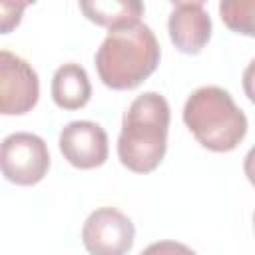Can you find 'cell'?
Instances as JSON below:
<instances>
[{
	"label": "cell",
	"mask_w": 255,
	"mask_h": 255,
	"mask_svg": "<svg viewBox=\"0 0 255 255\" xmlns=\"http://www.w3.org/2000/svg\"><path fill=\"white\" fill-rule=\"evenodd\" d=\"M161 58L155 34L143 22L110 30L96 52V70L104 86L133 90L147 80Z\"/></svg>",
	"instance_id": "cell-1"
},
{
	"label": "cell",
	"mask_w": 255,
	"mask_h": 255,
	"mask_svg": "<svg viewBox=\"0 0 255 255\" xmlns=\"http://www.w3.org/2000/svg\"><path fill=\"white\" fill-rule=\"evenodd\" d=\"M169 104L157 92L137 96L124 114L118 157L133 173L153 171L167 149Z\"/></svg>",
	"instance_id": "cell-2"
},
{
	"label": "cell",
	"mask_w": 255,
	"mask_h": 255,
	"mask_svg": "<svg viewBox=\"0 0 255 255\" xmlns=\"http://www.w3.org/2000/svg\"><path fill=\"white\" fill-rule=\"evenodd\" d=\"M183 122L205 149L217 153L235 149L247 133V116L219 86L197 88L183 106Z\"/></svg>",
	"instance_id": "cell-3"
},
{
	"label": "cell",
	"mask_w": 255,
	"mask_h": 255,
	"mask_svg": "<svg viewBox=\"0 0 255 255\" xmlns=\"http://www.w3.org/2000/svg\"><path fill=\"white\" fill-rule=\"evenodd\" d=\"M50 167L46 141L30 131H16L0 141V173L16 185L40 183Z\"/></svg>",
	"instance_id": "cell-4"
},
{
	"label": "cell",
	"mask_w": 255,
	"mask_h": 255,
	"mask_svg": "<svg viewBox=\"0 0 255 255\" xmlns=\"http://www.w3.org/2000/svg\"><path fill=\"white\" fill-rule=\"evenodd\" d=\"M40 98L36 70L20 56L0 50V116L28 114Z\"/></svg>",
	"instance_id": "cell-5"
},
{
	"label": "cell",
	"mask_w": 255,
	"mask_h": 255,
	"mask_svg": "<svg viewBox=\"0 0 255 255\" xmlns=\"http://www.w3.org/2000/svg\"><path fill=\"white\" fill-rule=\"evenodd\" d=\"M131 219L116 207H100L88 215L82 227L84 247L92 255H124L133 247Z\"/></svg>",
	"instance_id": "cell-6"
},
{
	"label": "cell",
	"mask_w": 255,
	"mask_h": 255,
	"mask_svg": "<svg viewBox=\"0 0 255 255\" xmlns=\"http://www.w3.org/2000/svg\"><path fill=\"white\" fill-rule=\"evenodd\" d=\"M60 151L64 159L78 169H94L108 159V133L90 120L70 122L60 131Z\"/></svg>",
	"instance_id": "cell-7"
},
{
	"label": "cell",
	"mask_w": 255,
	"mask_h": 255,
	"mask_svg": "<svg viewBox=\"0 0 255 255\" xmlns=\"http://www.w3.org/2000/svg\"><path fill=\"white\" fill-rule=\"evenodd\" d=\"M167 30L179 52L195 56L211 38V18L201 6H177L169 14Z\"/></svg>",
	"instance_id": "cell-8"
},
{
	"label": "cell",
	"mask_w": 255,
	"mask_h": 255,
	"mask_svg": "<svg viewBox=\"0 0 255 255\" xmlns=\"http://www.w3.org/2000/svg\"><path fill=\"white\" fill-rule=\"evenodd\" d=\"M92 98V84L88 72L76 64L68 62L54 72L52 78V100L62 110H80Z\"/></svg>",
	"instance_id": "cell-9"
},
{
	"label": "cell",
	"mask_w": 255,
	"mask_h": 255,
	"mask_svg": "<svg viewBox=\"0 0 255 255\" xmlns=\"http://www.w3.org/2000/svg\"><path fill=\"white\" fill-rule=\"evenodd\" d=\"M78 4L90 22L108 30L135 24L145 12L143 0H78Z\"/></svg>",
	"instance_id": "cell-10"
},
{
	"label": "cell",
	"mask_w": 255,
	"mask_h": 255,
	"mask_svg": "<svg viewBox=\"0 0 255 255\" xmlns=\"http://www.w3.org/2000/svg\"><path fill=\"white\" fill-rule=\"evenodd\" d=\"M219 16L231 32L253 36L255 0H219Z\"/></svg>",
	"instance_id": "cell-11"
},
{
	"label": "cell",
	"mask_w": 255,
	"mask_h": 255,
	"mask_svg": "<svg viewBox=\"0 0 255 255\" xmlns=\"http://www.w3.org/2000/svg\"><path fill=\"white\" fill-rule=\"evenodd\" d=\"M22 16H24V10H18V8L6 4L4 0H0V34L14 32L20 26Z\"/></svg>",
	"instance_id": "cell-12"
},
{
	"label": "cell",
	"mask_w": 255,
	"mask_h": 255,
	"mask_svg": "<svg viewBox=\"0 0 255 255\" xmlns=\"http://www.w3.org/2000/svg\"><path fill=\"white\" fill-rule=\"evenodd\" d=\"M6 4H10V6H14V8H18V10H26L30 4H34L36 0H4Z\"/></svg>",
	"instance_id": "cell-13"
},
{
	"label": "cell",
	"mask_w": 255,
	"mask_h": 255,
	"mask_svg": "<svg viewBox=\"0 0 255 255\" xmlns=\"http://www.w3.org/2000/svg\"><path fill=\"white\" fill-rule=\"evenodd\" d=\"M173 6H203L205 0H169Z\"/></svg>",
	"instance_id": "cell-14"
}]
</instances>
